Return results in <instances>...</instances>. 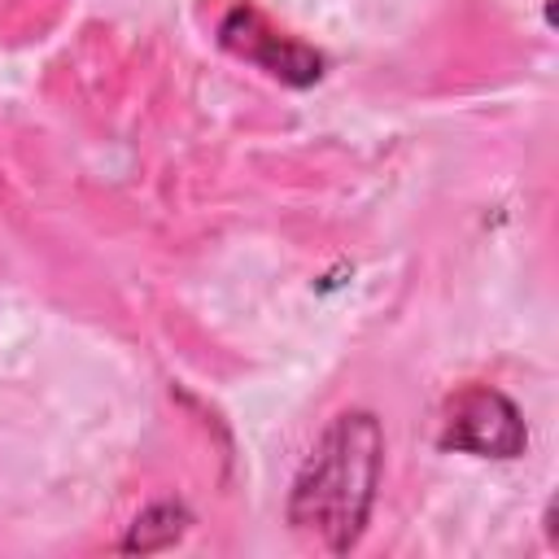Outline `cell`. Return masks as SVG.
<instances>
[{
  "instance_id": "2",
  "label": "cell",
  "mask_w": 559,
  "mask_h": 559,
  "mask_svg": "<svg viewBox=\"0 0 559 559\" xmlns=\"http://www.w3.org/2000/svg\"><path fill=\"white\" fill-rule=\"evenodd\" d=\"M445 450L480 454V459H515L528 445L524 419L515 402L489 384H467L445 397L441 406V437Z\"/></svg>"
},
{
  "instance_id": "3",
  "label": "cell",
  "mask_w": 559,
  "mask_h": 559,
  "mask_svg": "<svg viewBox=\"0 0 559 559\" xmlns=\"http://www.w3.org/2000/svg\"><path fill=\"white\" fill-rule=\"evenodd\" d=\"M218 39L227 52H236L240 61L266 70L271 79L280 83H293V87H306L323 74V61L314 48H306L301 39L275 31L253 4H231L227 17L218 22Z\"/></svg>"
},
{
  "instance_id": "1",
  "label": "cell",
  "mask_w": 559,
  "mask_h": 559,
  "mask_svg": "<svg viewBox=\"0 0 559 559\" xmlns=\"http://www.w3.org/2000/svg\"><path fill=\"white\" fill-rule=\"evenodd\" d=\"M380 419L371 411H341L293 480L288 524L306 537H319L332 555H345L367 528L380 485Z\"/></svg>"
},
{
  "instance_id": "4",
  "label": "cell",
  "mask_w": 559,
  "mask_h": 559,
  "mask_svg": "<svg viewBox=\"0 0 559 559\" xmlns=\"http://www.w3.org/2000/svg\"><path fill=\"white\" fill-rule=\"evenodd\" d=\"M192 520H188V511L179 507V502H153L148 511H140L135 515V524H131V533H127V542H122V550H140V555H148V550H162V546H175L179 537H183V528H188Z\"/></svg>"
}]
</instances>
